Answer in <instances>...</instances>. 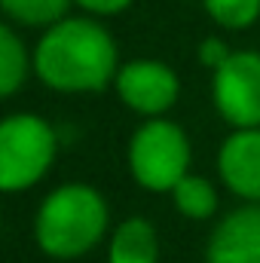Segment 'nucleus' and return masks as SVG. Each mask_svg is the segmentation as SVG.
Returning a JSON list of instances; mask_svg holds the SVG:
<instances>
[{
    "label": "nucleus",
    "mask_w": 260,
    "mask_h": 263,
    "mask_svg": "<svg viewBox=\"0 0 260 263\" xmlns=\"http://www.w3.org/2000/svg\"><path fill=\"white\" fill-rule=\"evenodd\" d=\"M37 77L55 92H101L117 80V43L92 18H62L34 49Z\"/></svg>",
    "instance_id": "f257e3e1"
},
{
    "label": "nucleus",
    "mask_w": 260,
    "mask_h": 263,
    "mask_svg": "<svg viewBox=\"0 0 260 263\" xmlns=\"http://www.w3.org/2000/svg\"><path fill=\"white\" fill-rule=\"evenodd\" d=\"M107 230V205L89 184H65L43 199L34 233L37 245L59 260L92 251Z\"/></svg>",
    "instance_id": "f03ea898"
},
{
    "label": "nucleus",
    "mask_w": 260,
    "mask_h": 263,
    "mask_svg": "<svg viewBox=\"0 0 260 263\" xmlns=\"http://www.w3.org/2000/svg\"><path fill=\"white\" fill-rule=\"evenodd\" d=\"M59 138L37 114H12L0 123V187L6 193L34 187L52 165Z\"/></svg>",
    "instance_id": "7ed1b4c3"
},
{
    "label": "nucleus",
    "mask_w": 260,
    "mask_h": 263,
    "mask_svg": "<svg viewBox=\"0 0 260 263\" xmlns=\"http://www.w3.org/2000/svg\"><path fill=\"white\" fill-rule=\"evenodd\" d=\"M190 141L172 120H147L132 135L129 168L135 181L153 193L175 190L187 178Z\"/></svg>",
    "instance_id": "20e7f679"
},
{
    "label": "nucleus",
    "mask_w": 260,
    "mask_h": 263,
    "mask_svg": "<svg viewBox=\"0 0 260 263\" xmlns=\"http://www.w3.org/2000/svg\"><path fill=\"white\" fill-rule=\"evenodd\" d=\"M217 114L236 129H260V52H233L211 77Z\"/></svg>",
    "instance_id": "39448f33"
},
{
    "label": "nucleus",
    "mask_w": 260,
    "mask_h": 263,
    "mask_svg": "<svg viewBox=\"0 0 260 263\" xmlns=\"http://www.w3.org/2000/svg\"><path fill=\"white\" fill-rule=\"evenodd\" d=\"M117 92L120 98L129 104L132 110L144 114V117H159L165 114L181 92L178 73L162 62H150V59H138L120 67L117 73Z\"/></svg>",
    "instance_id": "423d86ee"
},
{
    "label": "nucleus",
    "mask_w": 260,
    "mask_h": 263,
    "mask_svg": "<svg viewBox=\"0 0 260 263\" xmlns=\"http://www.w3.org/2000/svg\"><path fill=\"white\" fill-rule=\"evenodd\" d=\"M208 263H260V205L236 208L214 227Z\"/></svg>",
    "instance_id": "0eeeda50"
},
{
    "label": "nucleus",
    "mask_w": 260,
    "mask_h": 263,
    "mask_svg": "<svg viewBox=\"0 0 260 263\" xmlns=\"http://www.w3.org/2000/svg\"><path fill=\"white\" fill-rule=\"evenodd\" d=\"M217 168L236 196L260 202V129L233 132L220 147Z\"/></svg>",
    "instance_id": "6e6552de"
},
{
    "label": "nucleus",
    "mask_w": 260,
    "mask_h": 263,
    "mask_svg": "<svg viewBox=\"0 0 260 263\" xmlns=\"http://www.w3.org/2000/svg\"><path fill=\"white\" fill-rule=\"evenodd\" d=\"M159 242L156 230L144 217H129L117 227L110 242V263H156Z\"/></svg>",
    "instance_id": "1a4fd4ad"
},
{
    "label": "nucleus",
    "mask_w": 260,
    "mask_h": 263,
    "mask_svg": "<svg viewBox=\"0 0 260 263\" xmlns=\"http://www.w3.org/2000/svg\"><path fill=\"white\" fill-rule=\"evenodd\" d=\"M25 77H28V52L18 34L9 25H3L0 28V95L12 98L25 83Z\"/></svg>",
    "instance_id": "9d476101"
},
{
    "label": "nucleus",
    "mask_w": 260,
    "mask_h": 263,
    "mask_svg": "<svg viewBox=\"0 0 260 263\" xmlns=\"http://www.w3.org/2000/svg\"><path fill=\"white\" fill-rule=\"evenodd\" d=\"M73 0H0L3 12L28 28H52L65 18L67 6Z\"/></svg>",
    "instance_id": "9b49d317"
},
{
    "label": "nucleus",
    "mask_w": 260,
    "mask_h": 263,
    "mask_svg": "<svg viewBox=\"0 0 260 263\" xmlns=\"http://www.w3.org/2000/svg\"><path fill=\"white\" fill-rule=\"evenodd\" d=\"M175 205L184 217H193V220H205L217 211V190L211 187V181L199 178V175H187L175 190Z\"/></svg>",
    "instance_id": "f8f14e48"
},
{
    "label": "nucleus",
    "mask_w": 260,
    "mask_h": 263,
    "mask_svg": "<svg viewBox=\"0 0 260 263\" xmlns=\"http://www.w3.org/2000/svg\"><path fill=\"white\" fill-rule=\"evenodd\" d=\"M202 3H205V12L220 28H230V31L248 28L260 18V0H202Z\"/></svg>",
    "instance_id": "ddd939ff"
},
{
    "label": "nucleus",
    "mask_w": 260,
    "mask_h": 263,
    "mask_svg": "<svg viewBox=\"0 0 260 263\" xmlns=\"http://www.w3.org/2000/svg\"><path fill=\"white\" fill-rule=\"evenodd\" d=\"M233 52L227 49V43L224 40H217V37H208L202 46H199V62L205 67H211V70H217V67L224 65L227 59H230Z\"/></svg>",
    "instance_id": "4468645a"
},
{
    "label": "nucleus",
    "mask_w": 260,
    "mask_h": 263,
    "mask_svg": "<svg viewBox=\"0 0 260 263\" xmlns=\"http://www.w3.org/2000/svg\"><path fill=\"white\" fill-rule=\"evenodd\" d=\"M73 3H80L83 9H89L95 15H117V12H123L129 6L132 0H73Z\"/></svg>",
    "instance_id": "2eb2a0df"
}]
</instances>
